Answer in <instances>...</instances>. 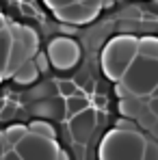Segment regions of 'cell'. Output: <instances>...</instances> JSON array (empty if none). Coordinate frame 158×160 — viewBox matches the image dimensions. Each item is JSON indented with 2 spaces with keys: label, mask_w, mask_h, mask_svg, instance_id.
I'll return each instance as SVG.
<instances>
[{
  "label": "cell",
  "mask_w": 158,
  "mask_h": 160,
  "mask_svg": "<svg viewBox=\"0 0 158 160\" xmlns=\"http://www.w3.org/2000/svg\"><path fill=\"white\" fill-rule=\"evenodd\" d=\"M74 0H43V4L48 7V9H52V11H59V9H63V7H67V4H72Z\"/></svg>",
  "instance_id": "3957f363"
},
{
  "label": "cell",
  "mask_w": 158,
  "mask_h": 160,
  "mask_svg": "<svg viewBox=\"0 0 158 160\" xmlns=\"http://www.w3.org/2000/svg\"><path fill=\"white\" fill-rule=\"evenodd\" d=\"M124 84L132 93H150L154 87H158V63L156 58H136L132 67L126 72Z\"/></svg>",
  "instance_id": "6da1fadb"
},
{
  "label": "cell",
  "mask_w": 158,
  "mask_h": 160,
  "mask_svg": "<svg viewBox=\"0 0 158 160\" xmlns=\"http://www.w3.org/2000/svg\"><path fill=\"white\" fill-rule=\"evenodd\" d=\"M11 54V37L7 30H0V69H7Z\"/></svg>",
  "instance_id": "7a4b0ae2"
},
{
  "label": "cell",
  "mask_w": 158,
  "mask_h": 160,
  "mask_svg": "<svg viewBox=\"0 0 158 160\" xmlns=\"http://www.w3.org/2000/svg\"><path fill=\"white\" fill-rule=\"evenodd\" d=\"M74 2H76V0H74ZM80 2H84V0H80Z\"/></svg>",
  "instance_id": "52a82bcc"
},
{
  "label": "cell",
  "mask_w": 158,
  "mask_h": 160,
  "mask_svg": "<svg viewBox=\"0 0 158 160\" xmlns=\"http://www.w3.org/2000/svg\"><path fill=\"white\" fill-rule=\"evenodd\" d=\"M150 110H152L154 115H158V98H154V100H152V104H150Z\"/></svg>",
  "instance_id": "277c9868"
},
{
  "label": "cell",
  "mask_w": 158,
  "mask_h": 160,
  "mask_svg": "<svg viewBox=\"0 0 158 160\" xmlns=\"http://www.w3.org/2000/svg\"><path fill=\"white\" fill-rule=\"evenodd\" d=\"M154 98H158V87H156V89H154Z\"/></svg>",
  "instance_id": "5b68a950"
},
{
  "label": "cell",
  "mask_w": 158,
  "mask_h": 160,
  "mask_svg": "<svg viewBox=\"0 0 158 160\" xmlns=\"http://www.w3.org/2000/svg\"><path fill=\"white\" fill-rule=\"evenodd\" d=\"M0 82H2V80H0Z\"/></svg>",
  "instance_id": "ba28073f"
},
{
  "label": "cell",
  "mask_w": 158,
  "mask_h": 160,
  "mask_svg": "<svg viewBox=\"0 0 158 160\" xmlns=\"http://www.w3.org/2000/svg\"><path fill=\"white\" fill-rule=\"evenodd\" d=\"M2 24H4V20H2V18H0V28H2Z\"/></svg>",
  "instance_id": "8992f818"
}]
</instances>
